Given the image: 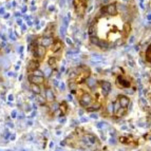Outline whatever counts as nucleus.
I'll return each instance as SVG.
<instances>
[{
    "label": "nucleus",
    "instance_id": "f257e3e1",
    "mask_svg": "<svg viewBox=\"0 0 151 151\" xmlns=\"http://www.w3.org/2000/svg\"><path fill=\"white\" fill-rule=\"evenodd\" d=\"M128 6L114 1L101 6L90 27L91 41L103 49H114L128 40L132 29Z\"/></svg>",
    "mask_w": 151,
    "mask_h": 151
},
{
    "label": "nucleus",
    "instance_id": "f03ea898",
    "mask_svg": "<svg viewBox=\"0 0 151 151\" xmlns=\"http://www.w3.org/2000/svg\"><path fill=\"white\" fill-rule=\"evenodd\" d=\"M65 144L74 149L81 150H97L101 147V141L92 132L78 128L65 139Z\"/></svg>",
    "mask_w": 151,
    "mask_h": 151
},
{
    "label": "nucleus",
    "instance_id": "7ed1b4c3",
    "mask_svg": "<svg viewBox=\"0 0 151 151\" xmlns=\"http://www.w3.org/2000/svg\"><path fill=\"white\" fill-rule=\"evenodd\" d=\"M131 99L127 95L119 94L116 95L113 101H110V104L105 103L103 108H105L107 115L113 117V119H121L127 115V113L130 110Z\"/></svg>",
    "mask_w": 151,
    "mask_h": 151
},
{
    "label": "nucleus",
    "instance_id": "20e7f679",
    "mask_svg": "<svg viewBox=\"0 0 151 151\" xmlns=\"http://www.w3.org/2000/svg\"><path fill=\"white\" fill-rule=\"evenodd\" d=\"M114 83L116 88L127 93H134L137 88L135 79L126 72H124L122 69H119V72L114 73Z\"/></svg>",
    "mask_w": 151,
    "mask_h": 151
},
{
    "label": "nucleus",
    "instance_id": "39448f33",
    "mask_svg": "<svg viewBox=\"0 0 151 151\" xmlns=\"http://www.w3.org/2000/svg\"><path fill=\"white\" fill-rule=\"evenodd\" d=\"M70 74V81L69 83H75L76 86L85 83L91 76V71L86 65H79L77 68L73 69Z\"/></svg>",
    "mask_w": 151,
    "mask_h": 151
},
{
    "label": "nucleus",
    "instance_id": "423d86ee",
    "mask_svg": "<svg viewBox=\"0 0 151 151\" xmlns=\"http://www.w3.org/2000/svg\"><path fill=\"white\" fill-rule=\"evenodd\" d=\"M143 58H144V63H146V65L151 67V43L147 45L146 50L144 52Z\"/></svg>",
    "mask_w": 151,
    "mask_h": 151
},
{
    "label": "nucleus",
    "instance_id": "0eeeda50",
    "mask_svg": "<svg viewBox=\"0 0 151 151\" xmlns=\"http://www.w3.org/2000/svg\"><path fill=\"white\" fill-rule=\"evenodd\" d=\"M29 81H31V83L33 85H41V83H45V77L42 75H31L29 76Z\"/></svg>",
    "mask_w": 151,
    "mask_h": 151
},
{
    "label": "nucleus",
    "instance_id": "6e6552de",
    "mask_svg": "<svg viewBox=\"0 0 151 151\" xmlns=\"http://www.w3.org/2000/svg\"><path fill=\"white\" fill-rule=\"evenodd\" d=\"M38 68H39V61L35 60V59H34V60H31L30 63L28 65V71L31 72V73H32V72H35Z\"/></svg>",
    "mask_w": 151,
    "mask_h": 151
},
{
    "label": "nucleus",
    "instance_id": "1a4fd4ad",
    "mask_svg": "<svg viewBox=\"0 0 151 151\" xmlns=\"http://www.w3.org/2000/svg\"><path fill=\"white\" fill-rule=\"evenodd\" d=\"M45 54V47H36V50L34 51V55L37 58H42Z\"/></svg>",
    "mask_w": 151,
    "mask_h": 151
},
{
    "label": "nucleus",
    "instance_id": "9d476101",
    "mask_svg": "<svg viewBox=\"0 0 151 151\" xmlns=\"http://www.w3.org/2000/svg\"><path fill=\"white\" fill-rule=\"evenodd\" d=\"M45 101H55V95H54L53 91L51 90L50 88H48L47 90H45Z\"/></svg>",
    "mask_w": 151,
    "mask_h": 151
},
{
    "label": "nucleus",
    "instance_id": "9b49d317",
    "mask_svg": "<svg viewBox=\"0 0 151 151\" xmlns=\"http://www.w3.org/2000/svg\"><path fill=\"white\" fill-rule=\"evenodd\" d=\"M63 50V42L60 40H55L53 42V45H52V51L54 53H58L59 51Z\"/></svg>",
    "mask_w": 151,
    "mask_h": 151
},
{
    "label": "nucleus",
    "instance_id": "f8f14e48",
    "mask_svg": "<svg viewBox=\"0 0 151 151\" xmlns=\"http://www.w3.org/2000/svg\"><path fill=\"white\" fill-rule=\"evenodd\" d=\"M31 88H32V90H33V92L35 94H37V95H39V94L41 93V88L38 85H31Z\"/></svg>",
    "mask_w": 151,
    "mask_h": 151
},
{
    "label": "nucleus",
    "instance_id": "ddd939ff",
    "mask_svg": "<svg viewBox=\"0 0 151 151\" xmlns=\"http://www.w3.org/2000/svg\"><path fill=\"white\" fill-rule=\"evenodd\" d=\"M60 112L63 114H65L67 113V112H68V105H67V104L65 103V101H63V103L60 104Z\"/></svg>",
    "mask_w": 151,
    "mask_h": 151
},
{
    "label": "nucleus",
    "instance_id": "4468645a",
    "mask_svg": "<svg viewBox=\"0 0 151 151\" xmlns=\"http://www.w3.org/2000/svg\"><path fill=\"white\" fill-rule=\"evenodd\" d=\"M49 65H51V67H55L56 65V63H57V59H56L55 57H51L50 59H49Z\"/></svg>",
    "mask_w": 151,
    "mask_h": 151
}]
</instances>
